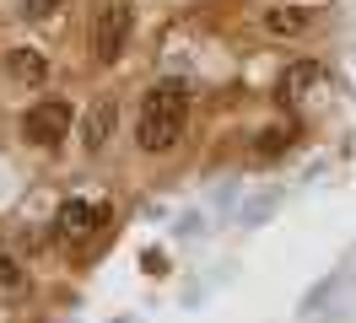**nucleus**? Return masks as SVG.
Listing matches in <instances>:
<instances>
[{"mask_svg": "<svg viewBox=\"0 0 356 323\" xmlns=\"http://www.w3.org/2000/svg\"><path fill=\"white\" fill-rule=\"evenodd\" d=\"M184 119H189V86L156 81L146 92V103H140V124H135L140 151H173L178 135H184Z\"/></svg>", "mask_w": 356, "mask_h": 323, "instance_id": "nucleus-1", "label": "nucleus"}, {"mask_svg": "<svg viewBox=\"0 0 356 323\" xmlns=\"http://www.w3.org/2000/svg\"><path fill=\"white\" fill-rule=\"evenodd\" d=\"M124 43H130V6H124V0H108V6L97 11V22H92V54L103 65H113L124 54Z\"/></svg>", "mask_w": 356, "mask_h": 323, "instance_id": "nucleus-2", "label": "nucleus"}, {"mask_svg": "<svg viewBox=\"0 0 356 323\" xmlns=\"http://www.w3.org/2000/svg\"><path fill=\"white\" fill-rule=\"evenodd\" d=\"M65 135H70V103H60V97H44V103L27 108L22 140H33V146H60Z\"/></svg>", "mask_w": 356, "mask_h": 323, "instance_id": "nucleus-3", "label": "nucleus"}, {"mask_svg": "<svg viewBox=\"0 0 356 323\" xmlns=\"http://www.w3.org/2000/svg\"><path fill=\"white\" fill-rule=\"evenodd\" d=\"M103 226H108V205H87V199H70L65 210L54 215V232H60V242H65V248L92 242Z\"/></svg>", "mask_w": 356, "mask_h": 323, "instance_id": "nucleus-4", "label": "nucleus"}, {"mask_svg": "<svg viewBox=\"0 0 356 323\" xmlns=\"http://www.w3.org/2000/svg\"><path fill=\"white\" fill-rule=\"evenodd\" d=\"M113 124H119V103H113V97H97V103L87 108V119H81V146H87L92 156H97V151H108Z\"/></svg>", "mask_w": 356, "mask_h": 323, "instance_id": "nucleus-5", "label": "nucleus"}, {"mask_svg": "<svg viewBox=\"0 0 356 323\" xmlns=\"http://www.w3.org/2000/svg\"><path fill=\"white\" fill-rule=\"evenodd\" d=\"M318 81H324V65L318 60H297V65H286V76H281L275 92H281V103H302Z\"/></svg>", "mask_w": 356, "mask_h": 323, "instance_id": "nucleus-6", "label": "nucleus"}, {"mask_svg": "<svg viewBox=\"0 0 356 323\" xmlns=\"http://www.w3.org/2000/svg\"><path fill=\"white\" fill-rule=\"evenodd\" d=\"M308 27H313L308 6H270L265 11V33H275V38H297V33H308Z\"/></svg>", "mask_w": 356, "mask_h": 323, "instance_id": "nucleus-7", "label": "nucleus"}, {"mask_svg": "<svg viewBox=\"0 0 356 323\" xmlns=\"http://www.w3.org/2000/svg\"><path fill=\"white\" fill-rule=\"evenodd\" d=\"M6 70H11L17 81H44L49 76V65H44L38 49H11V54H6Z\"/></svg>", "mask_w": 356, "mask_h": 323, "instance_id": "nucleus-8", "label": "nucleus"}, {"mask_svg": "<svg viewBox=\"0 0 356 323\" xmlns=\"http://www.w3.org/2000/svg\"><path fill=\"white\" fill-rule=\"evenodd\" d=\"M286 146H291V129H265V135H259V146H254V156H259V162H275Z\"/></svg>", "mask_w": 356, "mask_h": 323, "instance_id": "nucleus-9", "label": "nucleus"}, {"mask_svg": "<svg viewBox=\"0 0 356 323\" xmlns=\"http://www.w3.org/2000/svg\"><path fill=\"white\" fill-rule=\"evenodd\" d=\"M22 280H27V275H22V258H17L6 242H0V291H17Z\"/></svg>", "mask_w": 356, "mask_h": 323, "instance_id": "nucleus-10", "label": "nucleus"}, {"mask_svg": "<svg viewBox=\"0 0 356 323\" xmlns=\"http://www.w3.org/2000/svg\"><path fill=\"white\" fill-rule=\"evenodd\" d=\"M60 6H65V0H22V17L27 22H44V17H54Z\"/></svg>", "mask_w": 356, "mask_h": 323, "instance_id": "nucleus-11", "label": "nucleus"}]
</instances>
